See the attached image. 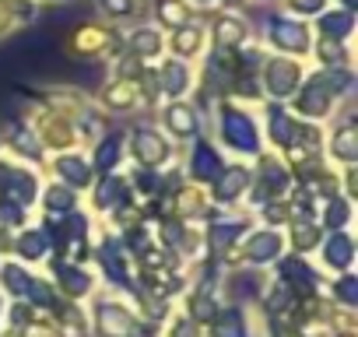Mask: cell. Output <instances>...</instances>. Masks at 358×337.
Listing matches in <instances>:
<instances>
[{"label": "cell", "instance_id": "5", "mask_svg": "<svg viewBox=\"0 0 358 337\" xmlns=\"http://www.w3.org/2000/svg\"><path fill=\"white\" fill-rule=\"evenodd\" d=\"M295 85H299V71L292 64H285V60H271L267 64V88L274 95H292Z\"/></svg>", "mask_w": 358, "mask_h": 337}, {"label": "cell", "instance_id": "7", "mask_svg": "<svg viewBox=\"0 0 358 337\" xmlns=\"http://www.w3.org/2000/svg\"><path fill=\"white\" fill-rule=\"evenodd\" d=\"M134 151H137V158H141L144 165H158V162L169 155L165 141H162L155 130H137V134H134Z\"/></svg>", "mask_w": 358, "mask_h": 337}, {"label": "cell", "instance_id": "8", "mask_svg": "<svg viewBox=\"0 0 358 337\" xmlns=\"http://www.w3.org/2000/svg\"><path fill=\"white\" fill-rule=\"evenodd\" d=\"M246 253H250L253 264H267V260H274V257L281 253V239H278V232H257V236L246 243Z\"/></svg>", "mask_w": 358, "mask_h": 337}, {"label": "cell", "instance_id": "11", "mask_svg": "<svg viewBox=\"0 0 358 337\" xmlns=\"http://www.w3.org/2000/svg\"><path fill=\"white\" fill-rule=\"evenodd\" d=\"M218 168H222V158H218L208 144H197V151H194V173H197L201 180H215Z\"/></svg>", "mask_w": 358, "mask_h": 337}, {"label": "cell", "instance_id": "26", "mask_svg": "<svg viewBox=\"0 0 358 337\" xmlns=\"http://www.w3.org/2000/svg\"><path fill=\"white\" fill-rule=\"evenodd\" d=\"M71 204H74V197H71L67 187H53V190L46 194V208H50V211H71Z\"/></svg>", "mask_w": 358, "mask_h": 337}, {"label": "cell", "instance_id": "28", "mask_svg": "<svg viewBox=\"0 0 358 337\" xmlns=\"http://www.w3.org/2000/svg\"><path fill=\"white\" fill-rule=\"evenodd\" d=\"M116 155H120V144H116V141L109 137V141H106V144L99 148V155H95V165H99V168H113Z\"/></svg>", "mask_w": 358, "mask_h": 337}, {"label": "cell", "instance_id": "39", "mask_svg": "<svg viewBox=\"0 0 358 337\" xmlns=\"http://www.w3.org/2000/svg\"><path fill=\"white\" fill-rule=\"evenodd\" d=\"M274 337H299V334H292V330H274Z\"/></svg>", "mask_w": 358, "mask_h": 337}, {"label": "cell", "instance_id": "23", "mask_svg": "<svg viewBox=\"0 0 358 337\" xmlns=\"http://www.w3.org/2000/svg\"><path fill=\"white\" fill-rule=\"evenodd\" d=\"M18 250H22V257L39 260V257L46 253V239H43L39 232H25V236H22V243H18Z\"/></svg>", "mask_w": 358, "mask_h": 337}, {"label": "cell", "instance_id": "4", "mask_svg": "<svg viewBox=\"0 0 358 337\" xmlns=\"http://www.w3.org/2000/svg\"><path fill=\"white\" fill-rule=\"evenodd\" d=\"M271 39H274L278 46H285V50H295V53H302V50L309 46L306 29L295 25V22H285V18H274V22H271Z\"/></svg>", "mask_w": 358, "mask_h": 337}, {"label": "cell", "instance_id": "20", "mask_svg": "<svg viewBox=\"0 0 358 337\" xmlns=\"http://www.w3.org/2000/svg\"><path fill=\"white\" fill-rule=\"evenodd\" d=\"M334 155L337 158H344V162H351L355 155H358V144H355V130L348 127V130H341L337 137H334Z\"/></svg>", "mask_w": 358, "mask_h": 337}, {"label": "cell", "instance_id": "29", "mask_svg": "<svg viewBox=\"0 0 358 337\" xmlns=\"http://www.w3.org/2000/svg\"><path fill=\"white\" fill-rule=\"evenodd\" d=\"M243 32H246V29H243L239 22H222V25H218V43H229V46H232V43L243 39Z\"/></svg>", "mask_w": 358, "mask_h": 337}, {"label": "cell", "instance_id": "35", "mask_svg": "<svg viewBox=\"0 0 358 337\" xmlns=\"http://www.w3.org/2000/svg\"><path fill=\"white\" fill-rule=\"evenodd\" d=\"M194 309H197V316H215V302L208 295H197L194 299Z\"/></svg>", "mask_w": 358, "mask_h": 337}, {"label": "cell", "instance_id": "34", "mask_svg": "<svg viewBox=\"0 0 358 337\" xmlns=\"http://www.w3.org/2000/svg\"><path fill=\"white\" fill-rule=\"evenodd\" d=\"M320 57H323L327 64H341V57H344V53H341V46H334V43L327 39V43L320 46Z\"/></svg>", "mask_w": 358, "mask_h": 337}, {"label": "cell", "instance_id": "18", "mask_svg": "<svg viewBox=\"0 0 358 337\" xmlns=\"http://www.w3.org/2000/svg\"><path fill=\"white\" fill-rule=\"evenodd\" d=\"M57 274H60V281H64V288H67L71 295H85L88 285H92L88 274H85V271H74V267H60Z\"/></svg>", "mask_w": 358, "mask_h": 337}, {"label": "cell", "instance_id": "6", "mask_svg": "<svg viewBox=\"0 0 358 337\" xmlns=\"http://www.w3.org/2000/svg\"><path fill=\"white\" fill-rule=\"evenodd\" d=\"M327 106H330V85H327L323 78L309 81V85H306V92L299 95V109H302V113H309V116H323V113H327Z\"/></svg>", "mask_w": 358, "mask_h": 337}, {"label": "cell", "instance_id": "24", "mask_svg": "<svg viewBox=\"0 0 358 337\" xmlns=\"http://www.w3.org/2000/svg\"><path fill=\"white\" fill-rule=\"evenodd\" d=\"M102 267L109 271V278H113V281L127 285V271H123V260L116 257V250H113V246H102Z\"/></svg>", "mask_w": 358, "mask_h": 337}, {"label": "cell", "instance_id": "19", "mask_svg": "<svg viewBox=\"0 0 358 337\" xmlns=\"http://www.w3.org/2000/svg\"><path fill=\"white\" fill-rule=\"evenodd\" d=\"M271 137L278 141V144H292V123H288V116L274 106L271 109Z\"/></svg>", "mask_w": 358, "mask_h": 337}, {"label": "cell", "instance_id": "36", "mask_svg": "<svg viewBox=\"0 0 358 337\" xmlns=\"http://www.w3.org/2000/svg\"><path fill=\"white\" fill-rule=\"evenodd\" d=\"M295 243H299V246H313V243H316V232H313L309 225H306V229L299 225V229H295Z\"/></svg>", "mask_w": 358, "mask_h": 337}, {"label": "cell", "instance_id": "3", "mask_svg": "<svg viewBox=\"0 0 358 337\" xmlns=\"http://www.w3.org/2000/svg\"><path fill=\"white\" fill-rule=\"evenodd\" d=\"M99 327H102L106 337H134L130 316H127L120 306H113V302H102V306H99Z\"/></svg>", "mask_w": 358, "mask_h": 337}, {"label": "cell", "instance_id": "13", "mask_svg": "<svg viewBox=\"0 0 358 337\" xmlns=\"http://www.w3.org/2000/svg\"><path fill=\"white\" fill-rule=\"evenodd\" d=\"M281 274H285V281H288L292 288H313V281H316V274H313L302 260H285Z\"/></svg>", "mask_w": 358, "mask_h": 337}, {"label": "cell", "instance_id": "14", "mask_svg": "<svg viewBox=\"0 0 358 337\" xmlns=\"http://www.w3.org/2000/svg\"><path fill=\"white\" fill-rule=\"evenodd\" d=\"M165 120H169V127L176 130V134H194L197 130V116H194V109H187V106H172L169 113H165Z\"/></svg>", "mask_w": 358, "mask_h": 337}, {"label": "cell", "instance_id": "9", "mask_svg": "<svg viewBox=\"0 0 358 337\" xmlns=\"http://www.w3.org/2000/svg\"><path fill=\"white\" fill-rule=\"evenodd\" d=\"M246 183H250V176H246V168H239V165L218 173V201H236L246 190Z\"/></svg>", "mask_w": 358, "mask_h": 337}, {"label": "cell", "instance_id": "40", "mask_svg": "<svg viewBox=\"0 0 358 337\" xmlns=\"http://www.w3.org/2000/svg\"><path fill=\"white\" fill-rule=\"evenodd\" d=\"M4 218H11V211H0V229H4Z\"/></svg>", "mask_w": 358, "mask_h": 337}, {"label": "cell", "instance_id": "33", "mask_svg": "<svg viewBox=\"0 0 358 337\" xmlns=\"http://www.w3.org/2000/svg\"><path fill=\"white\" fill-rule=\"evenodd\" d=\"M109 15H130L134 11V0H102Z\"/></svg>", "mask_w": 358, "mask_h": 337}, {"label": "cell", "instance_id": "15", "mask_svg": "<svg viewBox=\"0 0 358 337\" xmlns=\"http://www.w3.org/2000/svg\"><path fill=\"white\" fill-rule=\"evenodd\" d=\"M162 85H165V92L179 95V92H183V88L190 85L187 67H183V64H165V67H162Z\"/></svg>", "mask_w": 358, "mask_h": 337}, {"label": "cell", "instance_id": "16", "mask_svg": "<svg viewBox=\"0 0 358 337\" xmlns=\"http://www.w3.org/2000/svg\"><path fill=\"white\" fill-rule=\"evenodd\" d=\"M60 176L67 180V183H78V187H85L88 180H92V173H88V165L81 162V158H60Z\"/></svg>", "mask_w": 358, "mask_h": 337}, {"label": "cell", "instance_id": "31", "mask_svg": "<svg viewBox=\"0 0 358 337\" xmlns=\"http://www.w3.org/2000/svg\"><path fill=\"white\" fill-rule=\"evenodd\" d=\"M344 222H348V204H344V201H330V204H327V225L337 229V225H344Z\"/></svg>", "mask_w": 358, "mask_h": 337}, {"label": "cell", "instance_id": "17", "mask_svg": "<svg viewBox=\"0 0 358 337\" xmlns=\"http://www.w3.org/2000/svg\"><path fill=\"white\" fill-rule=\"evenodd\" d=\"M130 46H134L137 57H155L162 50V36L155 29H141V32H134V43Z\"/></svg>", "mask_w": 358, "mask_h": 337}, {"label": "cell", "instance_id": "22", "mask_svg": "<svg viewBox=\"0 0 358 337\" xmlns=\"http://www.w3.org/2000/svg\"><path fill=\"white\" fill-rule=\"evenodd\" d=\"M4 278H8V288L11 292H18V295H29L32 292V285H36V278H29L25 271H18L15 264L11 267H4Z\"/></svg>", "mask_w": 358, "mask_h": 337}, {"label": "cell", "instance_id": "10", "mask_svg": "<svg viewBox=\"0 0 358 337\" xmlns=\"http://www.w3.org/2000/svg\"><path fill=\"white\" fill-rule=\"evenodd\" d=\"M351 250H355L351 239H348L344 232H334L330 243H327V253H323V257H327L330 267H341V271H344V267H351Z\"/></svg>", "mask_w": 358, "mask_h": 337}, {"label": "cell", "instance_id": "25", "mask_svg": "<svg viewBox=\"0 0 358 337\" xmlns=\"http://www.w3.org/2000/svg\"><path fill=\"white\" fill-rule=\"evenodd\" d=\"M215 337H243V323H239V313H225L218 323H215Z\"/></svg>", "mask_w": 358, "mask_h": 337}, {"label": "cell", "instance_id": "37", "mask_svg": "<svg viewBox=\"0 0 358 337\" xmlns=\"http://www.w3.org/2000/svg\"><path fill=\"white\" fill-rule=\"evenodd\" d=\"M320 4H323V0H295L299 11H320Z\"/></svg>", "mask_w": 358, "mask_h": 337}, {"label": "cell", "instance_id": "2", "mask_svg": "<svg viewBox=\"0 0 358 337\" xmlns=\"http://www.w3.org/2000/svg\"><path fill=\"white\" fill-rule=\"evenodd\" d=\"M225 141L239 151H257V127L250 123V116L229 109L225 113Z\"/></svg>", "mask_w": 358, "mask_h": 337}, {"label": "cell", "instance_id": "27", "mask_svg": "<svg viewBox=\"0 0 358 337\" xmlns=\"http://www.w3.org/2000/svg\"><path fill=\"white\" fill-rule=\"evenodd\" d=\"M239 229H243L239 222H222V225L211 232V243H215V246H229V243L239 236Z\"/></svg>", "mask_w": 358, "mask_h": 337}, {"label": "cell", "instance_id": "32", "mask_svg": "<svg viewBox=\"0 0 358 337\" xmlns=\"http://www.w3.org/2000/svg\"><path fill=\"white\" fill-rule=\"evenodd\" d=\"M337 295L348 302V306H355L358 302V288H355V278H341V285H337Z\"/></svg>", "mask_w": 358, "mask_h": 337}, {"label": "cell", "instance_id": "21", "mask_svg": "<svg viewBox=\"0 0 358 337\" xmlns=\"http://www.w3.org/2000/svg\"><path fill=\"white\" fill-rule=\"evenodd\" d=\"M99 208H116L120 201H123V183L120 180H106L102 187H99Z\"/></svg>", "mask_w": 358, "mask_h": 337}, {"label": "cell", "instance_id": "41", "mask_svg": "<svg viewBox=\"0 0 358 337\" xmlns=\"http://www.w3.org/2000/svg\"><path fill=\"white\" fill-rule=\"evenodd\" d=\"M344 4H348V8H355V0H344Z\"/></svg>", "mask_w": 358, "mask_h": 337}, {"label": "cell", "instance_id": "1", "mask_svg": "<svg viewBox=\"0 0 358 337\" xmlns=\"http://www.w3.org/2000/svg\"><path fill=\"white\" fill-rule=\"evenodd\" d=\"M0 194H4L11 204H29L36 197V180L29 173H18V168H0Z\"/></svg>", "mask_w": 358, "mask_h": 337}, {"label": "cell", "instance_id": "12", "mask_svg": "<svg viewBox=\"0 0 358 337\" xmlns=\"http://www.w3.org/2000/svg\"><path fill=\"white\" fill-rule=\"evenodd\" d=\"M320 29L327 39H344L351 32V15L348 11H334V15H323L320 18Z\"/></svg>", "mask_w": 358, "mask_h": 337}, {"label": "cell", "instance_id": "30", "mask_svg": "<svg viewBox=\"0 0 358 337\" xmlns=\"http://www.w3.org/2000/svg\"><path fill=\"white\" fill-rule=\"evenodd\" d=\"M197 43H201V32H197V29H183V32L176 36V50H179V53L197 50Z\"/></svg>", "mask_w": 358, "mask_h": 337}, {"label": "cell", "instance_id": "38", "mask_svg": "<svg viewBox=\"0 0 358 337\" xmlns=\"http://www.w3.org/2000/svg\"><path fill=\"white\" fill-rule=\"evenodd\" d=\"M165 18L169 22H179V18H183V11H179V8H165Z\"/></svg>", "mask_w": 358, "mask_h": 337}]
</instances>
